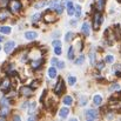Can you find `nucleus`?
Instances as JSON below:
<instances>
[{
	"instance_id": "f257e3e1",
	"label": "nucleus",
	"mask_w": 121,
	"mask_h": 121,
	"mask_svg": "<svg viewBox=\"0 0 121 121\" xmlns=\"http://www.w3.org/2000/svg\"><path fill=\"white\" fill-rule=\"evenodd\" d=\"M8 8L12 13H18L21 9V2L18 0H9L8 1Z\"/></svg>"
},
{
	"instance_id": "f03ea898",
	"label": "nucleus",
	"mask_w": 121,
	"mask_h": 121,
	"mask_svg": "<svg viewBox=\"0 0 121 121\" xmlns=\"http://www.w3.org/2000/svg\"><path fill=\"white\" fill-rule=\"evenodd\" d=\"M102 21H104V19H102L101 13H100V12H96V13L94 14V18H93V28H94L95 31L99 30V27H100V25L102 24Z\"/></svg>"
},
{
	"instance_id": "7ed1b4c3",
	"label": "nucleus",
	"mask_w": 121,
	"mask_h": 121,
	"mask_svg": "<svg viewBox=\"0 0 121 121\" xmlns=\"http://www.w3.org/2000/svg\"><path fill=\"white\" fill-rule=\"evenodd\" d=\"M43 20H45V22H47V24H52V22H54V21L56 20V18H55V13H54L52 9L46 11V13L43 14Z\"/></svg>"
},
{
	"instance_id": "20e7f679",
	"label": "nucleus",
	"mask_w": 121,
	"mask_h": 121,
	"mask_svg": "<svg viewBox=\"0 0 121 121\" xmlns=\"http://www.w3.org/2000/svg\"><path fill=\"white\" fill-rule=\"evenodd\" d=\"M9 87H11V80L8 78H6V79H4V80L1 81V83H0V91H2L4 93H7L8 89H9Z\"/></svg>"
},
{
	"instance_id": "39448f33",
	"label": "nucleus",
	"mask_w": 121,
	"mask_h": 121,
	"mask_svg": "<svg viewBox=\"0 0 121 121\" xmlns=\"http://www.w3.org/2000/svg\"><path fill=\"white\" fill-rule=\"evenodd\" d=\"M64 91H65L64 81H62V79H59V80H58V83H56V86H55V88H54V92H55V94L60 95Z\"/></svg>"
},
{
	"instance_id": "423d86ee",
	"label": "nucleus",
	"mask_w": 121,
	"mask_h": 121,
	"mask_svg": "<svg viewBox=\"0 0 121 121\" xmlns=\"http://www.w3.org/2000/svg\"><path fill=\"white\" fill-rule=\"evenodd\" d=\"M85 118H86L87 120H95V119L98 118V112L94 111V109H88V111H86V113H85Z\"/></svg>"
},
{
	"instance_id": "0eeeda50",
	"label": "nucleus",
	"mask_w": 121,
	"mask_h": 121,
	"mask_svg": "<svg viewBox=\"0 0 121 121\" xmlns=\"http://www.w3.org/2000/svg\"><path fill=\"white\" fill-rule=\"evenodd\" d=\"M20 93H21V95H24V96H31L32 94H33V89H32V87H27V86H22L21 88H20Z\"/></svg>"
},
{
	"instance_id": "6e6552de",
	"label": "nucleus",
	"mask_w": 121,
	"mask_h": 121,
	"mask_svg": "<svg viewBox=\"0 0 121 121\" xmlns=\"http://www.w3.org/2000/svg\"><path fill=\"white\" fill-rule=\"evenodd\" d=\"M14 47H15V43H14V41H8V42H6V45H5V53L6 54H9V53H12V51L14 49Z\"/></svg>"
},
{
	"instance_id": "1a4fd4ad",
	"label": "nucleus",
	"mask_w": 121,
	"mask_h": 121,
	"mask_svg": "<svg viewBox=\"0 0 121 121\" xmlns=\"http://www.w3.org/2000/svg\"><path fill=\"white\" fill-rule=\"evenodd\" d=\"M81 32H82V34H83L85 37H89V33H91V27H89V24H88V22L82 24Z\"/></svg>"
},
{
	"instance_id": "9d476101",
	"label": "nucleus",
	"mask_w": 121,
	"mask_h": 121,
	"mask_svg": "<svg viewBox=\"0 0 121 121\" xmlns=\"http://www.w3.org/2000/svg\"><path fill=\"white\" fill-rule=\"evenodd\" d=\"M8 17H9V11L6 9V8H1L0 9V21L6 20Z\"/></svg>"
},
{
	"instance_id": "9b49d317",
	"label": "nucleus",
	"mask_w": 121,
	"mask_h": 121,
	"mask_svg": "<svg viewBox=\"0 0 121 121\" xmlns=\"http://www.w3.org/2000/svg\"><path fill=\"white\" fill-rule=\"evenodd\" d=\"M35 109H37V104H35V102H30V104L27 105V112H28L30 115L34 114V113H35Z\"/></svg>"
},
{
	"instance_id": "f8f14e48",
	"label": "nucleus",
	"mask_w": 121,
	"mask_h": 121,
	"mask_svg": "<svg viewBox=\"0 0 121 121\" xmlns=\"http://www.w3.org/2000/svg\"><path fill=\"white\" fill-rule=\"evenodd\" d=\"M37 37H38L37 32H33V31H30V32H26V33H25V38H26L27 40H33V39H35Z\"/></svg>"
},
{
	"instance_id": "ddd939ff",
	"label": "nucleus",
	"mask_w": 121,
	"mask_h": 121,
	"mask_svg": "<svg viewBox=\"0 0 121 121\" xmlns=\"http://www.w3.org/2000/svg\"><path fill=\"white\" fill-rule=\"evenodd\" d=\"M66 5H67V13H68V15H74V6H73V2H72V1H68Z\"/></svg>"
},
{
	"instance_id": "4468645a",
	"label": "nucleus",
	"mask_w": 121,
	"mask_h": 121,
	"mask_svg": "<svg viewBox=\"0 0 121 121\" xmlns=\"http://www.w3.org/2000/svg\"><path fill=\"white\" fill-rule=\"evenodd\" d=\"M68 114H69V109H68V108H66V107L61 108V109H60V112H59V115H60L61 118H67V117H68Z\"/></svg>"
},
{
	"instance_id": "2eb2a0df",
	"label": "nucleus",
	"mask_w": 121,
	"mask_h": 121,
	"mask_svg": "<svg viewBox=\"0 0 121 121\" xmlns=\"http://www.w3.org/2000/svg\"><path fill=\"white\" fill-rule=\"evenodd\" d=\"M95 7H96V11L98 12H101L104 9V7H105V0H98Z\"/></svg>"
},
{
	"instance_id": "dca6fc26",
	"label": "nucleus",
	"mask_w": 121,
	"mask_h": 121,
	"mask_svg": "<svg viewBox=\"0 0 121 121\" xmlns=\"http://www.w3.org/2000/svg\"><path fill=\"white\" fill-rule=\"evenodd\" d=\"M93 102H94L95 106H100L101 102H102V96H101V95H95V96L93 98Z\"/></svg>"
},
{
	"instance_id": "f3484780",
	"label": "nucleus",
	"mask_w": 121,
	"mask_h": 121,
	"mask_svg": "<svg viewBox=\"0 0 121 121\" xmlns=\"http://www.w3.org/2000/svg\"><path fill=\"white\" fill-rule=\"evenodd\" d=\"M48 77L52 78V79L56 77V68H55V67H51V68L48 69Z\"/></svg>"
},
{
	"instance_id": "a211bd4d",
	"label": "nucleus",
	"mask_w": 121,
	"mask_h": 121,
	"mask_svg": "<svg viewBox=\"0 0 121 121\" xmlns=\"http://www.w3.org/2000/svg\"><path fill=\"white\" fill-rule=\"evenodd\" d=\"M8 113H9L8 106H6V107H2V108L0 109V117H2V118H5L6 115H8Z\"/></svg>"
},
{
	"instance_id": "6ab92c4d",
	"label": "nucleus",
	"mask_w": 121,
	"mask_h": 121,
	"mask_svg": "<svg viewBox=\"0 0 121 121\" xmlns=\"http://www.w3.org/2000/svg\"><path fill=\"white\" fill-rule=\"evenodd\" d=\"M47 4H48V1H47V0H41V1L37 2V4L34 5V7H35V8H42V7H45Z\"/></svg>"
},
{
	"instance_id": "aec40b11",
	"label": "nucleus",
	"mask_w": 121,
	"mask_h": 121,
	"mask_svg": "<svg viewBox=\"0 0 121 121\" xmlns=\"http://www.w3.org/2000/svg\"><path fill=\"white\" fill-rule=\"evenodd\" d=\"M74 15H75L77 19L80 18V15H81V6L80 5H77V6H75V8H74Z\"/></svg>"
},
{
	"instance_id": "412c9836",
	"label": "nucleus",
	"mask_w": 121,
	"mask_h": 121,
	"mask_svg": "<svg viewBox=\"0 0 121 121\" xmlns=\"http://www.w3.org/2000/svg\"><path fill=\"white\" fill-rule=\"evenodd\" d=\"M48 5H49V9H55L56 6L59 5V1H58V0H51V1L48 2Z\"/></svg>"
},
{
	"instance_id": "4be33fe9",
	"label": "nucleus",
	"mask_w": 121,
	"mask_h": 121,
	"mask_svg": "<svg viewBox=\"0 0 121 121\" xmlns=\"http://www.w3.org/2000/svg\"><path fill=\"white\" fill-rule=\"evenodd\" d=\"M11 27H8V26H1L0 27V32L1 33H5V34H9L11 33Z\"/></svg>"
},
{
	"instance_id": "5701e85b",
	"label": "nucleus",
	"mask_w": 121,
	"mask_h": 121,
	"mask_svg": "<svg viewBox=\"0 0 121 121\" xmlns=\"http://www.w3.org/2000/svg\"><path fill=\"white\" fill-rule=\"evenodd\" d=\"M41 64H42V60L39 59V60H35V61H32V68H39L41 66Z\"/></svg>"
},
{
	"instance_id": "b1692460",
	"label": "nucleus",
	"mask_w": 121,
	"mask_h": 121,
	"mask_svg": "<svg viewBox=\"0 0 121 121\" xmlns=\"http://www.w3.org/2000/svg\"><path fill=\"white\" fill-rule=\"evenodd\" d=\"M68 59L69 60H73L74 59V47L71 46L69 49H68Z\"/></svg>"
},
{
	"instance_id": "393cba45",
	"label": "nucleus",
	"mask_w": 121,
	"mask_h": 121,
	"mask_svg": "<svg viewBox=\"0 0 121 121\" xmlns=\"http://www.w3.org/2000/svg\"><path fill=\"white\" fill-rule=\"evenodd\" d=\"M0 105H1V107L8 106V105H9V99H8V98H2L1 101H0Z\"/></svg>"
},
{
	"instance_id": "a878e982",
	"label": "nucleus",
	"mask_w": 121,
	"mask_h": 121,
	"mask_svg": "<svg viewBox=\"0 0 121 121\" xmlns=\"http://www.w3.org/2000/svg\"><path fill=\"white\" fill-rule=\"evenodd\" d=\"M72 102H73V100H72V98L71 96H65L64 98V104L65 105H67V106H69V105H72Z\"/></svg>"
},
{
	"instance_id": "bb28decb",
	"label": "nucleus",
	"mask_w": 121,
	"mask_h": 121,
	"mask_svg": "<svg viewBox=\"0 0 121 121\" xmlns=\"http://www.w3.org/2000/svg\"><path fill=\"white\" fill-rule=\"evenodd\" d=\"M73 37H74V33H73V32H68V33L65 35V41L69 42V41L73 39Z\"/></svg>"
},
{
	"instance_id": "cd10ccee",
	"label": "nucleus",
	"mask_w": 121,
	"mask_h": 121,
	"mask_svg": "<svg viewBox=\"0 0 121 121\" xmlns=\"http://www.w3.org/2000/svg\"><path fill=\"white\" fill-rule=\"evenodd\" d=\"M83 60H85V56L81 54L78 59H75V61H74V62H75V65H81V64L83 62Z\"/></svg>"
},
{
	"instance_id": "c85d7f7f",
	"label": "nucleus",
	"mask_w": 121,
	"mask_h": 121,
	"mask_svg": "<svg viewBox=\"0 0 121 121\" xmlns=\"http://www.w3.org/2000/svg\"><path fill=\"white\" fill-rule=\"evenodd\" d=\"M117 89H120V85H119V83H114V85H112V86L109 87V91H111V92L117 91Z\"/></svg>"
},
{
	"instance_id": "c756f323",
	"label": "nucleus",
	"mask_w": 121,
	"mask_h": 121,
	"mask_svg": "<svg viewBox=\"0 0 121 121\" xmlns=\"http://www.w3.org/2000/svg\"><path fill=\"white\" fill-rule=\"evenodd\" d=\"M39 19H40V14H39V13H37V14H33V15H32V21H33V22L39 21Z\"/></svg>"
},
{
	"instance_id": "7c9ffc66",
	"label": "nucleus",
	"mask_w": 121,
	"mask_h": 121,
	"mask_svg": "<svg viewBox=\"0 0 121 121\" xmlns=\"http://www.w3.org/2000/svg\"><path fill=\"white\" fill-rule=\"evenodd\" d=\"M113 61H114V56H113V55H111V54H109V55H107V56H106V62L112 64Z\"/></svg>"
},
{
	"instance_id": "2f4dec72",
	"label": "nucleus",
	"mask_w": 121,
	"mask_h": 121,
	"mask_svg": "<svg viewBox=\"0 0 121 121\" xmlns=\"http://www.w3.org/2000/svg\"><path fill=\"white\" fill-rule=\"evenodd\" d=\"M75 82H77V78L75 77H69L68 78V83L69 85H74Z\"/></svg>"
},
{
	"instance_id": "473e14b6",
	"label": "nucleus",
	"mask_w": 121,
	"mask_h": 121,
	"mask_svg": "<svg viewBox=\"0 0 121 121\" xmlns=\"http://www.w3.org/2000/svg\"><path fill=\"white\" fill-rule=\"evenodd\" d=\"M55 9H56V13H58V14H61V13H62V11H64V6H60V5H58Z\"/></svg>"
},
{
	"instance_id": "72a5a7b5",
	"label": "nucleus",
	"mask_w": 121,
	"mask_h": 121,
	"mask_svg": "<svg viewBox=\"0 0 121 121\" xmlns=\"http://www.w3.org/2000/svg\"><path fill=\"white\" fill-rule=\"evenodd\" d=\"M56 67H58V68H60V69H62V68L65 67V62H64V61H58Z\"/></svg>"
},
{
	"instance_id": "f704fd0d",
	"label": "nucleus",
	"mask_w": 121,
	"mask_h": 121,
	"mask_svg": "<svg viewBox=\"0 0 121 121\" xmlns=\"http://www.w3.org/2000/svg\"><path fill=\"white\" fill-rule=\"evenodd\" d=\"M54 52L56 55H60L61 54V47H54Z\"/></svg>"
},
{
	"instance_id": "c9c22d12",
	"label": "nucleus",
	"mask_w": 121,
	"mask_h": 121,
	"mask_svg": "<svg viewBox=\"0 0 121 121\" xmlns=\"http://www.w3.org/2000/svg\"><path fill=\"white\" fill-rule=\"evenodd\" d=\"M89 58H91V64L94 65V62H95V54L94 53H91V56Z\"/></svg>"
},
{
	"instance_id": "e433bc0d",
	"label": "nucleus",
	"mask_w": 121,
	"mask_h": 121,
	"mask_svg": "<svg viewBox=\"0 0 121 121\" xmlns=\"http://www.w3.org/2000/svg\"><path fill=\"white\" fill-rule=\"evenodd\" d=\"M53 46L54 47H61V42L59 40H54L53 41Z\"/></svg>"
},
{
	"instance_id": "4c0bfd02",
	"label": "nucleus",
	"mask_w": 121,
	"mask_h": 121,
	"mask_svg": "<svg viewBox=\"0 0 121 121\" xmlns=\"http://www.w3.org/2000/svg\"><path fill=\"white\" fill-rule=\"evenodd\" d=\"M98 69H102L104 67H105V64H104V61H100V62H98Z\"/></svg>"
},
{
	"instance_id": "58836bf2",
	"label": "nucleus",
	"mask_w": 121,
	"mask_h": 121,
	"mask_svg": "<svg viewBox=\"0 0 121 121\" xmlns=\"http://www.w3.org/2000/svg\"><path fill=\"white\" fill-rule=\"evenodd\" d=\"M87 104V99L86 98H81V100H80V105L81 106H85Z\"/></svg>"
},
{
	"instance_id": "ea45409f",
	"label": "nucleus",
	"mask_w": 121,
	"mask_h": 121,
	"mask_svg": "<svg viewBox=\"0 0 121 121\" xmlns=\"http://www.w3.org/2000/svg\"><path fill=\"white\" fill-rule=\"evenodd\" d=\"M58 61H59V60H58L56 58H53V59L51 60V62H52V65H55V66H56V64H58Z\"/></svg>"
},
{
	"instance_id": "a19ab883",
	"label": "nucleus",
	"mask_w": 121,
	"mask_h": 121,
	"mask_svg": "<svg viewBox=\"0 0 121 121\" xmlns=\"http://www.w3.org/2000/svg\"><path fill=\"white\" fill-rule=\"evenodd\" d=\"M38 86H39L38 81H33V82H32V86H31V87H32V88H35V87H38Z\"/></svg>"
},
{
	"instance_id": "79ce46f5",
	"label": "nucleus",
	"mask_w": 121,
	"mask_h": 121,
	"mask_svg": "<svg viewBox=\"0 0 121 121\" xmlns=\"http://www.w3.org/2000/svg\"><path fill=\"white\" fill-rule=\"evenodd\" d=\"M8 1H9V0H0V5H2V6H4V5L8 4Z\"/></svg>"
},
{
	"instance_id": "37998d69",
	"label": "nucleus",
	"mask_w": 121,
	"mask_h": 121,
	"mask_svg": "<svg viewBox=\"0 0 121 121\" xmlns=\"http://www.w3.org/2000/svg\"><path fill=\"white\" fill-rule=\"evenodd\" d=\"M68 1H71V0H62V5H66Z\"/></svg>"
},
{
	"instance_id": "c03bdc74",
	"label": "nucleus",
	"mask_w": 121,
	"mask_h": 121,
	"mask_svg": "<svg viewBox=\"0 0 121 121\" xmlns=\"http://www.w3.org/2000/svg\"><path fill=\"white\" fill-rule=\"evenodd\" d=\"M9 96H15V92H11V94H9Z\"/></svg>"
},
{
	"instance_id": "a18cd8bd",
	"label": "nucleus",
	"mask_w": 121,
	"mask_h": 121,
	"mask_svg": "<svg viewBox=\"0 0 121 121\" xmlns=\"http://www.w3.org/2000/svg\"><path fill=\"white\" fill-rule=\"evenodd\" d=\"M14 120H18V121H19V120H20V117H14Z\"/></svg>"
},
{
	"instance_id": "49530a36",
	"label": "nucleus",
	"mask_w": 121,
	"mask_h": 121,
	"mask_svg": "<svg viewBox=\"0 0 121 121\" xmlns=\"http://www.w3.org/2000/svg\"><path fill=\"white\" fill-rule=\"evenodd\" d=\"M2 40H4V37H0V42H1Z\"/></svg>"
},
{
	"instance_id": "de8ad7c7",
	"label": "nucleus",
	"mask_w": 121,
	"mask_h": 121,
	"mask_svg": "<svg viewBox=\"0 0 121 121\" xmlns=\"http://www.w3.org/2000/svg\"><path fill=\"white\" fill-rule=\"evenodd\" d=\"M0 49H1V46H0Z\"/></svg>"
},
{
	"instance_id": "09e8293b",
	"label": "nucleus",
	"mask_w": 121,
	"mask_h": 121,
	"mask_svg": "<svg viewBox=\"0 0 121 121\" xmlns=\"http://www.w3.org/2000/svg\"><path fill=\"white\" fill-rule=\"evenodd\" d=\"M118 1H121V0H118Z\"/></svg>"
}]
</instances>
